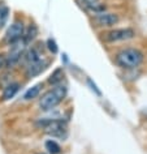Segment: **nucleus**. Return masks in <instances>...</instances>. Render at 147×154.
Listing matches in <instances>:
<instances>
[{"label": "nucleus", "mask_w": 147, "mask_h": 154, "mask_svg": "<svg viewBox=\"0 0 147 154\" xmlns=\"http://www.w3.org/2000/svg\"><path fill=\"white\" fill-rule=\"evenodd\" d=\"M145 114H146V116H147V111H146V112H145Z\"/></svg>", "instance_id": "nucleus-20"}, {"label": "nucleus", "mask_w": 147, "mask_h": 154, "mask_svg": "<svg viewBox=\"0 0 147 154\" xmlns=\"http://www.w3.org/2000/svg\"><path fill=\"white\" fill-rule=\"evenodd\" d=\"M37 34H38V29H37V26L32 24L28 28V30L24 33V38H22V41L25 42V45H28L30 43V42H33L34 39H35V37H37Z\"/></svg>", "instance_id": "nucleus-11"}, {"label": "nucleus", "mask_w": 147, "mask_h": 154, "mask_svg": "<svg viewBox=\"0 0 147 154\" xmlns=\"http://www.w3.org/2000/svg\"><path fill=\"white\" fill-rule=\"evenodd\" d=\"M63 77H64V71H63V69H61V68L56 69V71L53 72L51 76H50L48 84H50V85H53V86L59 85V84H61V81H63Z\"/></svg>", "instance_id": "nucleus-13"}, {"label": "nucleus", "mask_w": 147, "mask_h": 154, "mask_svg": "<svg viewBox=\"0 0 147 154\" xmlns=\"http://www.w3.org/2000/svg\"><path fill=\"white\" fill-rule=\"evenodd\" d=\"M38 125L42 127L44 132L52 137H61L67 132V123L60 120V119H52V120L43 119V120L38 122Z\"/></svg>", "instance_id": "nucleus-3"}, {"label": "nucleus", "mask_w": 147, "mask_h": 154, "mask_svg": "<svg viewBox=\"0 0 147 154\" xmlns=\"http://www.w3.org/2000/svg\"><path fill=\"white\" fill-rule=\"evenodd\" d=\"M5 67V55L4 54H0V69Z\"/></svg>", "instance_id": "nucleus-19"}, {"label": "nucleus", "mask_w": 147, "mask_h": 154, "mask_svg": "<svg viewBox=\"0 0 147 154\" xmlns=\"http://www.w3.org/2000/svg\"><path fill=\"white\" fill-rule=\"evenodd\" d=\"M143 61V54L138 48H125L116 55V63L121 68L133 69L141 65Z\"/></svg>", "instance_id": "nucleus-2"}, {"label": "nucleus", "mask_w": 147, "mask_h": 154, "mask_svg": "<svg viewBox=\"0 0 147 154\" xmlns=\"http://www.w3.org/2000/svg\"><path fill=\"white\" fill-rule=\"evenodd\" d=\"M22 60H24V63L26 64V67H28L29 64H33V63H35V61L42 60V54L38 51V48H35V47L25 50Z\"/></svg>", "instance_id": "nucleus-9"}, {"label": "nucleus", "mask_w": 147, "mask_h": 154, "mask_svg": "<svg viewBox=\"0 0 147 154\" xmlns=\"http://www.w3.org/2000/svg\"><path fill=\"white\" fill-rule=\"evenodd\" d=\"M47 64L48 63L47 61H44V60H39V61H35V63H33V64H29L28 67H26V76L28 77H34V76L40 75V73L46 69Z\"/></svg>", "instance_id": "nucleus-8"}, {"label": "nucleus", "mask_w": 147, "mask_h": 154, "mask_svg": "<svg viewBox=\"0 0 147 154\" xmlns=\"http://www.w3.org/2000/svg\"><path fill=\"white\" fill-rule=\"evenodd\" d=\"M67 86L63 84L53 86L51 90L46 91L39 99V109L42 111H50L59 105L60 102H63V99L67 95Z\"/></svg>", "instance_id": "nucleus-1"}, {"label": "nucleus", "mask_w": 147, "mask_h": 154, "mask_svg": "<svg viewBox=\"0 0 147 154\" xmlns=\"http://www.w3.org/2000/svg\"><path fill=\"white\" fill-rule=\"evenodd\" d=\"M42 88H43V85H42V84H37V85L32 86V88H30V89L25 93L24 99H25V101H32V99H35L38 95H39Z\"/></svg>", "instance_id": "nucleus-12"}, {"label": "nucleus", "mask_w": 147, "mask_h": 154, "mask_svg": "<svg viewBox=\"0 0 147 154\" xmlns=\"http://www.w3.org/2000/svg\"><path fill=\"white\" fill-rule=\"evenodd\" d=\"M46 150L50 153V154H59L61 152V148H60V145L57 144L56 141H53V140H48V141H46Z\"/></svg>", "instance_id": "nucleus-14"}, {"label": "nucleus", "mask_w": 147, "mask_h": 154, "mask_svg": "<svg viewBox=\"0 0 147 154\" xmlns=\"http://www.w3.org/2000/svg\"><path fill=\"white\" fill-rule=\"evenodd\" d=\"M9 16V8L5 4H0V29L5 25Z\"/></svg>", "instance_id": "nucleus-15"}, {"label": "nucleus", "mask_w": 147, "mask_h": 154, "mask_svg": "<svg viewBox=\"0 0 147 154\" xmlns=\"http://www.w3.org/2000/svg\"><path fill=\"white\" fill-rule=\"evenodd\" d=\"M87 82H88V85H90V86H91V90H94V91H95V93H96V94H98V95H102V93H100V90H98V88H96V85H95V84H94V82H92V81H91V80H90V79H88V80H87Z\"/></svg>", "instance_id": "nucleus-18"}, {"label": "nucleus", "mask_w": 147, "mask_h": 154, "mask_svg": "<svg viewBox=\"0 0 147 154\" xmlns=\"http://www.w3.org/2000/svg\"><path fill=\"white\" fill-rule=\"evenodd\" d=\"M118 14L116 13H110V12H100V13H95L94 16V21L98 26H104V28H110L113 26L118 22Z\"/></svg>", "instance_id": "nucleus-7"}, {"label": "nucleus", "mask_w": 147, "mask_h": 154, "mask_svg": "<svg viewBox=\"0 0 147 154\" xmlns=\"http://www.w3.org/2000/svg\"><path fill=\"white\" fill-rule=\"evenodd\" d=\"M25 48H26V45L22 39L20 42H17V43L12 45V48L9 50V52L5 56V67L10 68L20 63L22 60V56H24Z\"/></svg>", "instance_id": "nucleus-5"}, {"label": "nucleus", "mask_w": 147, "mask_h": 154, "mask_svg": "<svg viewBox=\"0 0 147 154\" xmlns=\"http://www.w3.org/2000/svg\"><path fill=\"white\" fill-rule=\"evenodd\" d=\"M20 90V84L18 82H10L9 85H7L4 88V90H3V101H9V99H12L14 95L17 94V91Z\"/></svg>", "instance_id": "nucleus-10"}, {"label": "nucleus", "mask_w": 147, "mask_h": 154, "mask_svg": "<svg viewBox=\"0 0 147 154\" xmlns=\"http://www.w3.org/2000/svg\"><path fill=\"white\" fill-rule=\"evenodd\" d=\"M24 33H25V28H24V22L20 20H16L12 25L8 28L5 33L4 39L8 45H14L17 42H20L24 38Z\"/></svg>", "instance_id": "nucleus-6"}, {"label": "nucleus", "mask_w": 147, "mask_h": 154, "mask_svg": "<svg viewBox=\"0 0 147 154\" xmlns=\"http://www.w3.org/2000/svg\"><path fill=\"white\" fill-rule=\"evenodd\" d=\"M47 47H48V50L51 51L52 54H56L57 52V45H56V42L52 39V38H50V39L47 41Z\"/></svg>", "instance_id": "nucleus-16"}, {"label": "nucleus", "mask_w": 147, "mask_h": 154, "mask_svg": "<svg viewBox=\"0 0 147 154\" xmlns=\"http://www.w3.org/2000/svg\"><path fill=\"white\" fill-rule=\"evenodd\" d=\"M82 2H83V5L86 7V8H90V7L100 3V0H82Z\"/></svg>", "instance_id": "nucleus-17"}, {"label": "nucleus", "mask_w": 147, "mask_h": 154, "mask_svg": "<svg viewBox=\"0 0 147 154\" xmlns=\"http://www.w3.org/2000/svg\"><path fill=\"white\" fill-rule=\"evenodd\" d=\"M135 37V32L130 28H122V29H113L103 34V39L108 43H115V42H124L129 41Z\"/></svg>", "instance_id": "nucleus-4"}]
</instances>
